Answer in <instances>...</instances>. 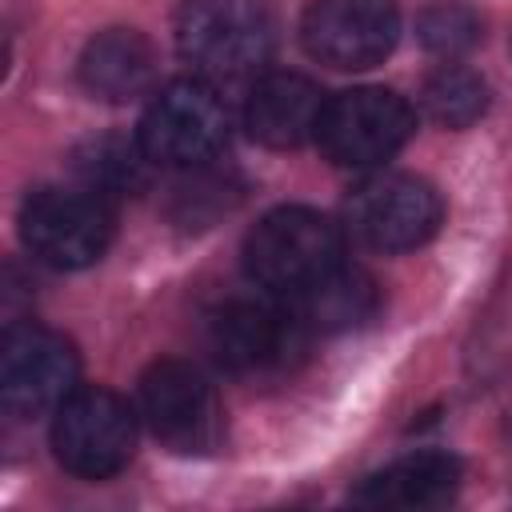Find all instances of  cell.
<instances>
[{
	"instance_id": "1",
	"label": "cell",
	"mask_w": 512,
	"mask_h": 512,
	"mask_svg": "<svg viewBox=\"0 0 512 512\" xmlns=\"http://www.w3.org/2000/svg\"><path fill=\"white\" fill-rule=\"evenodd\" d=\"M176 52L208 84L256 76L276 48L268 0H184L172 24Z\"/></svg>"
},
{
	"instance_id": "2",
	"label": "cell",
	"mask_w": 512,
	"mask_h": 512,
	"mask_svg": "<svg viewBox=\"0 0 512 512\" xmlns=\"http://www.w3.org/2000/svg\"><path fill=\"white\" fill-rule=\"evenodd\" d=\"M308 320L288 296H232L208 312V348L236 376L288 372L308 348Z\"/></svg>"
},
{
	"instance_id": "3",
	"label": "cell",
	"mask_w": 512,
	"mask_h": 512,
	"mask_svg": "<svg viewBox=\"0 0 512 512\" xmlns=\"http://www.w3.org/2000/svg\"><path fill=\"white\" fill-rule=\"evenodd\" d=\"M344 260L340 228L312 208H276L244 240L248 276L276 296H304L312 284L332 276Z\"/></svg>"
},
{
	"instance_id": "4",
	"label": "cell",
	"mask_w": 512,
	"mask_h": 512,
	"mask_svg": "<svg viewBox=\"0 0 512 512\" xmlns=\"http://www.w3.org/2000/svg\"><path fill=\"white\" fill-rule=\"evenodd\" d=\"M152 164L164 168H204L228 140V112L216 84L192 76L160 88L136 132Z\"/></svg>"
},
{
	"instance_id": "5",
	"label": "cell",
	"mask_w": 512,
	"mask_h": 512,
	"mask_svg": "<svg viewBox=\"0 0 512 512\" xmlns=\"http://www.w3.org/2000/svg\"><path fill=\"white\" fill-rule=\"evenodd\" d=\"M416 128V112L392 88H348L324 104L316 144L336 168H380Z\"/></svg>"
},
{
	"instance_id": "6",
	"label": "cell",
	"mask_w": 512,
	"mask_h": 512,
	"mask_svg": "<svg viewBox=\"0 0 512 512\" xmlns=\"http://www.w3.org/2000/svg\"><path fill=\"white\" fill-rule=\"evenodd\" d=\"M136 448V412L112 388H76L52 412V452L80 480L116 476Z\"/></svg>"
},
{
	"instance_id": "7",
	"label": "cell",
	"mask_w": 512,
	"mask_h": 512,
	"mask_svg": "<svg viewBox=\"0 0 512 512\" xmlns=\"http://www.w3.org/2000/svg\"><path fill=\"white\" fill-rule=\"evenodd\" d=\"M112 204L92 188H40L20 208L24 248L52 268H88L112 244Z\"/></svg>"
},
{
	"instance_id": "8",
	"label": "cell",
	"mask_w": 512,
	"mask_h": 512,
	"mask_svg": "<svg viewBox=\"0 0 512 512\" xmlns=\"http://www.w3.org/2000/svg\"><path fill=\"white\" fill-rule=\"evenodd\" d=\"M444 216L440 192L408 172H380L352 188L344 220L348 232L376 252H408L420 248Z\"/></svg>"
},
{
	"instance_id": "9",
	"label": "cell",
	"mask_w": 512,
	"mask_h": 512,
	"mask_svg": "<svg viewBox=\"0 0 512 512\" xmlns=\"http://www.w3.org/2000/svg\"><path fill=\"white\" fill-rule=\"evenodd\" d=\"M80 376L72 340L40 324H12L0 344V400L12 416L56 412Z\"/></svg>"
},
{
	"instance_id": "10",
	"label": "cell",
	"mask_w": 512,
	"mask_h": 512,
	"mask_svg": "<svg viewBox=\"0 0 512 512\" xmlns=\"http://www.w3.org/2000/svg\"><path fill=\"white\" fill-rule=\"evenodd\" d=\"M148 432L172 452H208L220 440V404L212 384L188 360H156L136 388Z\"/></svg>"
},
{
	"instance_id": "11",
	"label": "cell",
	"mask_w": 512,
	"mask_h": 512,
	"mask_svg": "<svg viewBox=\"0 0 512 512\" xmlns=\"http://www.w3.org/2000/svg\"><path fill=\"white\" fill-rule=\"evenodd\" d=\"M300 40L312 60L336 72L372 68L400 40L396 0H312L300 20Z\"/></svg>"
},
{
	"instance_id": "12",
	"label": "cell",
	"mask_w": 512,
	"mask_h": 512,
	"mask_svg": "<svg viewBox=\"0 0 512 512\" xmlns=\"http://www.w3.org/2000/svg\"><path fill=\"white\" fill-rule=\"evenodd\" d=\"M324 104L316 80L300 72H268L244 100V128L264 148H300L304 140H316Z\"/></svg>"
},
{
	"instance_id": "13",
	"label": "cell",
	"mask_w": 512,
	"mask_h": 512,
	"mask_svg": "<svg viewBox=\"0 0 512 512\" xmlns=\"http://www.w3.org/2000/svg\"><path fill=\"white\" fill-rule=\"evenodd\" d=\"M156 80V48L136 28H104L80 52V84L108 104L144 96Z\"/></svg>"
},
{
	"instance_id": "14",
	"label": "cell",
	"mask_w": 512,
	"mask_h": 512,
	"mask_svg": "<svg viewBox=\"0 0 512 512\" xmlns=\"http://www.w3.org/2000/svg\"><path fill=\"white\" fill-rule=\"evenodd\" d=\"M460 488V460L448 452H412L364 476L352 500L364 508H436Z\"/></svg>"
},
{
	"instance_id": "15",
	"label": "cell",
	"mask_w": 512,
	"mask_h": 512,
	"mask_svg": "<svg viewBox=\"0 0 512 512\" xmlns=\"http://www.w3.org/2000/svg\"><path fill=\"white\" fill-rule=\"evenodd\" d=\"M148 168L152 160L140 148V140H124V136H92L72 152V172L80 176L84 188H92L104 200L144 192Z\"/></svg>"
},
{
	"instance_id": "16",
	"label": "cell",
	"mask_w": 512,
	"mask_h": 512,
	"mask_svg": "<svg viewBox=\"0 0 512 512\" xmlns=\"http://www.w3.org/2000/svg\"><path fill=\"white\" fill-rule=\"evenodd\" d=\"M292 304L300 308V316L308 320L312 332H340V328L364 324L376 312V284L360 268L340 264L332 276H324L320 284H312Z\"/></svg>"
},
{
	"instance_id": "17",
	"label": "cell",
	"mask_w": 512,
	"mask_h": 512,
	"mask_svg": "<svg viewBox=\"0 0 512 512\" xmlns=\"http://www.w3.org/2000/svg\"><path fill=\"white\" fill-rule=\"evenodd\" d=\"M420 108L440 128H452V132L472 128L488 112V84L480 72L448 60L436 72H428V80L420 88Z\"/></svg>"
},
{
	"instance_id": "18",
	"label": "cell",
	"mask_w": 512,
	"mask_h": 512,
	"mask_svg": "<svg viewBox=\"0 0 512 512\" xmlns=\"http://www.w3.org/2000/svg\"><path fill=\"white\" fill-rule=\"evenodd\" d=\"M484 36V20L472 4L464 0H436L428 8H420L416 16V40L444 60H456L464 52H472Z\"/></svg>"
},
{
	"instance_id": "19",
	"label": "cell",
	"mask_w": 512,
	"mask_h": 512,
	"mask_svg": "<svg viewBox=\"0 0 512 512\" xmlns=\"http://www.w3.org/2000/svg\"><path fill=\"white\" fill-rule=\"evenodd\" d=\"M508 440H512V412H508Z\"/></svg>"
}]
</instances>
